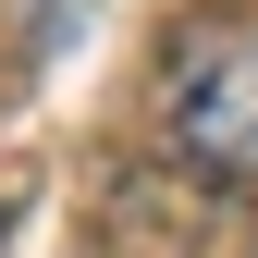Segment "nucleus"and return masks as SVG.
I'll return each mask as SVG.
<instances>
[{
	"label": "nucleus",
	"instance_id": "f257e3e1",
	"mask_svg": "<svg viewBox=\"0 0 258 258\" xmlns=\"http://www.w3.org/2000/svg\"><path fill=\"white\" fill-rule=\"evenodd\" d=\"M172 148L209 184H258V25H209L172 61Z\"/></svg>",
	"mask_w": 258,
	"mask_h": 258
}]
</instances>
